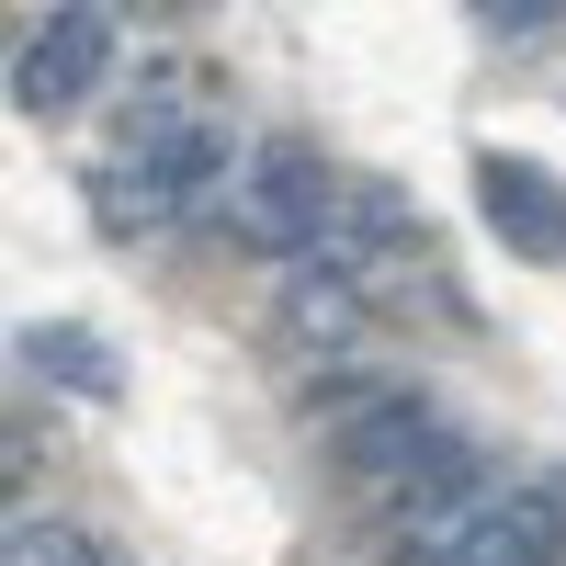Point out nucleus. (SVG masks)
I'll list each match as a JSON object with an SVG mask.
<instances>
[{
	"instance_id": "nucleus-9",
	"label": "nucleus",
	"mask_w": 566,
	"mask_h": 566,
	"mask_svg": "<svg viewBox=\"0 0 566 566\" xmlns=\"http://www.w3.org/2000/svg\"><path fill=\"white\" fill-rule=\"evenodd\" d=\"M91 216H103L114 239H170V227H181V205L159 193V170L136 159V148H114L103 170H91Z\"/></svg>"
},
{
	"instance_id": "nucleus-8",
	"label": "nucleus",
	"mask_w": 566,
	"mask_h": 566,
	"mask_svg": "<svg viewBox=\"0 0 566 566\" xmlns=\"http://www.w3.org/2000/svg\"><path fill=\"white\" fill-rule=\"evenodd\" d=\"M125 148L159 170V193H170L181 216H193V205L216 193V181H227V136H216V125H170V114H159V125H136Z\"/></svg>"
},
{
	"instance_id": "nucleus-11",
	"label": "nucleus",
	"mask_w": 566,
	"mask_h": 566,
	"mask_svg": "<svg viewBox=\"0 0 566 566\" xmlns=\"http://www.w3.org/2000/svg\"><path fill=\"white\" fill-rule=\"evenodd\" d=\"M0 566H91V533L57 510H23V522H0Z\"/></svg>"
},
{
	"instance_id": "nucleus-6",
	"label": "nucleus",
	"mask_w": 566,
	"mask_h": 566,
	"mask_svg": "<svg viewBox=\"0 0 566 566\" xmlns=\"http://www.w3.org/2000/svg\"><path fill=\"white\" fill-rule=\"evenodd\" d=\"M476 205H488V227H499L522 261H566V181H555V170L488 148V159H476Z\"/></svg>"
},
{
	"instance_id": "nucleus-2",
	"label": "nucleus",
	"mask_w": 566,
	"mask_h": 566,
	"mask_svg": "<svg viewBox=\"0 0 566 566\" xmlns=\"http://www.w3.org/2000/svg\"><path fill=\"white\" fill-rule=\"evenodd\" d=\"M328 227H340V205H328V170L306 159V148H261L250 159V181H239V239L250 250H272L283 272H295Z\"/></svg>"
},
{
	"instance_id": "nucleus-7",
	"label": "nucleus",
	"mask_w": 566,
	"mask_h": 566,
	"mask_svg": "<svg viewBox=\"0 0 566 566\" xmlns=\"http://www.w3.org/2000/svg\"><path fill=\"white\" fill-rule=\"evenodd\" d=\"M272 317H283V340L340 352V340H363V283H352V272H328V261H295V272L272 283Z\"/></svg>"
},
{
	"instance_id": "nucleus-12",
	"label": "nucleus",
	"mask_w": 566,
	"mask_h": 566,
	"mask_svg": "<svg viewBox=\"0 0 566 566\" xmlns=\"http://www.w3.org/2000/svg\"><path fill=\"white\" fill-rule=\"evenodd\" d=\"M91 566H125V555H91Z\"/></svg>"
},
{
	"instance_id": "nucleus-4",
	"label": "nucleus",
	"mask_w": 566,
	"mask_h": 566,
	"mask_svg": "<svg viewBox=\"0 0 566 566\" xmlns=\"http://www.w3.org/2000/svg\"><path fill=\"white\" fill-rule=\"evenodd\" d=\"M499 488H510V476L488 464V442H464V431H453V442H442V453L386 499V533H397V544H431V533H453V522H476Z\"/></svg>"
},
{
	"instance_id": "nucleus-10",
	"label": "nucleus",
	"mask_w": 566,
	"mask_h": 566,
	"mask_svg": "<svg viewBox=\"0 0 566 566\" xmlns=\"http://www.w3.org/2000/svg\"><path fill=\"white\" fill-rule=\"evenodd\" d=\"M23 363L45 374V386H69V397H114V386H125L114 352L91 340V328H23Z\"/></svg>"
},
{
	"instance_id": "nucleus-1",
	"label": "nucleus",
	"mask_w": 566,
	"mask_h": 566,
	"mask_svg": "<svg viewBox=\"0 0 566 566\" xmlns=\"http://www.w3.org/2000/svg\"><path fill=\"white\" fill-rule=\"evenodd\" d=\"M555 555H566V488H499L476 522L397 544V566H555Z\"/></svg>"
},
{
	"instance_id": "nucleus-3",
	"label": "nucleus",
	"mask_w": 566,
	"mask_h": 566,
	"mask_svg": "<svg viewBox=\"0 0 566 566\" xmlns=\"http://www.w3.org/2000/svg\"><path fill=\"white\" fill-rule=\"evenodd\" d=\"M103 69H114V12H45L12 45V103L23 114H69V103H91Z\"/></svg>"
},
{
	"instance_id": "nucleus-5",
	"label": "nucleus",
	"mask_w": 566,
	"mask_h": 566,
	"mask_svg": "<svg viewBox=\"0 0 566 566\" xmlns=\"http://www.w3.org/2000/svg\"><path fill=\"white\" fill-rule=\"evenodd\" d=\"M442 442H453V419H442L431 397H408V386H397L386 408H363L352 431H340V464H352L374 499H397V488H408V476H419V464H431Z\"/></svg>"
}]
</instances>
